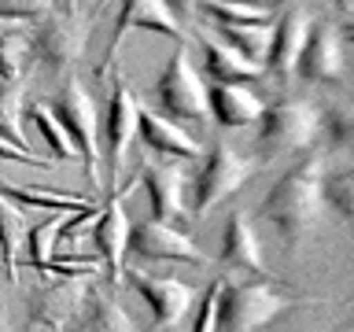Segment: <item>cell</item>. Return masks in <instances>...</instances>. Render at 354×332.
<instances>
[{"label":"cell","instance_id":"obj_39","mask_svg":"<svg viewBox=\"0 0 354 332\" xmlns=\"http://www.w3.org/2000/svg\"><path fill=\"white\" fill-rule=\"evenodd\" d=\"M270 4H288V0H270Z\"/></svg>","mask_w":354,"mask_h":332},{"label":"cell","instance_id":"obj_15","mask_svg":"<svg viewBox=\"0 0 354 332\" xmlns=\"http://www.w3.org/2000/svg\"><path fill=\"white\" fill-rule=\"evenodd\" d=\"M126 281L133 284L144 303H148L155 329H174L196 303V288L177 277H159V273H144V270H126Z\"/></svg>","mask_w":354,"mask_h":332},{"label":"cell","instance_id":"obj_7","mask_svg":"<svg viewBox=\"0 0 354 332\" xmlns=\"http://www.w3.org/2000/svg\"><path fill=\"white\" fill-rule=\"evenodd\" d=\"M137 96L133 89L122 82L111 85L107 93V107L100 115V163L107 159V185H104V196H111L126 174V163H129V148L137 140Z\"/></svg>","mask_w":354,"mask_h":332},{"label":"cell","instance_id":"obj_27","mask_svg":"<svg viewBox=\"0 0 354 332\" xmlns=\"http://www.w3.org/2000/svg\"><path fill=\"white\" fill-rule=\"evenodd\" d=\"M33 63L30 55V33L26 26H15L0 37V85H22Z\"/></svg>","mask_w":354,"mask_h":332},{"label":"cell","instance_id":"obj_36","mask_svg":"<svg viewBox=\"0 0 354 332\" xmlns=\"http://www.w3.org/2000/svg\"><path fill=\"white\" fill-rule=\"evenodd\" d=\"M328 4H336L339 11H351V0H328Z\"/></svg>","mask_w":354,"mask_h":332},{"label":"cell","instance_id":"obj_35","mask_svg":"<svg viewBox=\"0 0 354 332\" xmlns=\"http://www.w3.org/2000/svg\"><path fill=\"white\" fill-rule=\"evenodd\" d=\"M0 332H11V329H8V310H4V306H0Z\"/></svg>","mask_w":354,"mask_h":332},{"label":"cell","instance_id":"obj_18","mask_svg":"<svg viewBox=\"0 0 354 332\" xmlns=\"http://www.w3.org/2000/svg\"><path fill=\"white\" fill-rule=\"evenodd\" d=\"M221 266L248 277H270V266L262 259V240L248 210H232L221 229Z\"/></svg>","mask_w":354,"mask_h":332},{"label":"cell","instance_id":"obj_20","mask_svg":"<svg viewBox=\"0 0 354 332\" xmlns=\"http://www.w3.org/2000/svg\"><path fill=\"white\" fill-rule=\"evenodd\" d=\"M199 52H203V66H207L210 85H251V82H262L266 77V71L259 63L243 59L232 44L218 41L210 30L199 37Z\"/></svg>","mask_w":354,"mask_h":332},{"label":"cell","instance_id":"obj_24","mask_svg":"<svg viewBox=\"0 0 354 332\" xmlns=\"http://www.w3.org/2000/svg\"><path fill=\"white\" fill-rule=\"evenodd\" d=\"M210 26V22H207ZM218 41L232 44L243 59L251 63H266V52H270V37H273V22H251V26H210Z\"/></svg>","mask_w":354,"mask_h":332},{"label":"cell","instance_id":"obj_5","mask_svg":"<svg viewBox=\"0 0 354 332\" xmlns=\"http://www.w3.org/2000/svg\"><path fill=\"white\" fill-rule=\"evenodd\" d=\"M259 159L240 148H232L225 140H214L210 148L203 151V166L192 174L188 181V210L192 218H203L210 214L218 203H225L232 192H240L243 185L259 174Z\"/></svg>","mask_w":354,"mask_h":332},{"label":"cell","instance_id":"obj_3","mask_svg":"<svg viewBox=\"0 0 354 332\" xmlns=\"http://www.w3.org/2000/svg\"><path fill=\"white\" fill-rule=\"evenodd\" d=\"M259 137L254 148L259 163H270L277 155H292V151H310L314 140L321 137V104L310 96H288L277 100L262 111V118L254 122Z\"/></svg>","mask_w":354,"mask_h":332},{"label":"cell","instance_id":"obj_9","mask_svg":"<svg viewBox=\"0 0 354 332\" xmlns=\"http://www.w3.org/2000/svg\"><path fill=\"white\" fill-rule=\"evenodd\" d=\"M96 277H52L48 284L30 292V325L48 332H74L85 314V299Z\"/></svg>","mask_w":354,"mask_h":332},{"label":"cell","instance_id":"obj_4","mask_svg":"<svg viewBox=\"0 0 354 332\" xmlns=\"http://www.w3.org/2000/svg\"><path fill=\"white\" fill-rule=\"evenodd\" d=\"M52 115L59 118V126L66 129L71 137L77 159L85 163V174H88V188H93V199L104 192V170H100V115H96V104L88 96V85L77 77L74 71L63 74V85L52 100Z\"/></svg>","mask_w":354,"mask_h":332},{"label":"cell","instance_id":"obj_11","mask_svg":"<svg viewBox=\"0 0 354 332\" xmlns=\"http://www.w3.org/2000/svg\"><path fill=\"white\" fill-rule=\"evenodd\" d=\"M188 177L181 170V163H140L137 166V185L148 188V199H151V218L155 221H166V225H177L185 229L192 225V210H188Z\"/></svg>","mask_w":354,"mask_h":332},{"label":"cell","instance_id":"obj_2","mask_svg":"<svg viewBox=\"0 0 354 332\" xmlns=\"http://www.w3.org/2000/svg\"><path fill=\"white\" fill-rule=\"evenodd\" d=\"M317 299L292 292L273 277H251V281H229L221 277L218 306H214V332H262L281 321L295 306H314Z\"/></svg>","mask_w":354,"mask_h":332},{"label":"cell","instance_id":"obj_32","mask_svg":"<svg viewBox=\"0 0 354 332\" xmlns=\"http://www.w3.org/2000/svg\"><path fill=\"white\" fill-rule=\"evenodd\" d=\"M162 4H166V8H170L177 19L185 22V19H188V15H192V11H196V4H199V0H162Z\"/></svg>","mask_w":354,"mask_h":332},{"label":"cell","instance_id":"obj_12","mask_svg":"<svg viewBox=\"0 0 354 332\" xmlns=\"http://www.w3.org/2000/svg\"><path fill=\"white\" fill-rule=\"evenodd\" d=\"M126 255L140 262H177V266H207L203 251L192 243L185 229L166 225V221L144 218V221H129V248Z\"/></svg>","mask_w":354,"mask_h":332},{"label":"cell","instance_id":"obj_37","mask_svg":"<svg viewBox=\"0 0 354 332\" xmlns=\"http://www.w3.org/2000/svg\"><path fill=\"white\" fill-rule=\"evenodd\" d=\"M8 30H15V26H8V22H0V37H4V33H8Z\"/></svg>","mask_w":354,"mask_h":332},{"label":"cell","instance_id":"obj_22","mask_svg":"<svg viewBox=\"0 0 354 332\" xmlns=\"http://www.w3.org/2000/svg\"><path fill=\"white\" fill-rule=\"evenodd\" d=\"M74 332H137V325H133V317L115 303V295L93 281L88 299H85V314H82Z\"/></svg>","mask_w":354,"mask_h":332},{"label":"cell","instance_id":"obj_23","mask_svg":"<svg viewBox=\"0 0 354 332\" xmlns=\"http://www.w3.org/2000/svg\"><path fill=\"white\" fill-rule=\"evenodd\" d=\"M26 229L30 225L22 218V210L0 196V270H4L8 281L19 277V251H22V240H26Z\"/></svg>","mask_w":354,"mask_h":332},{"label":"cell","instance_id":"obj_26","mask_svg":"<svg viewBox=\"0 0 354 332\" xmlns=\"http://www.w3.org/2000/svg\"><path fill=\"white\" fill-rule=\"evenodd\" d=\"M321 203H325L339 221L354 218V170L347 163L325 166V177H321Z\"/></svg>","mask_w":354,"mask_h":332},{"label":"cell","instance_id":"obj_13","mask_svg":"<svg viewBox=\"0 0 354 332\" xmlns=\"http://www.w3.org/2000/svg\"><path fill=\"white\" fill-rule=\"evenodd\" d=\"M26 33H30L33 63L48 66L52 74H71L74 63H77V55H82V48H85V37H82L77 19L55 15V11H48L41 22L26 26Z\"/></svg>","mask_w":354,"mask_h":332},{"label":"cell","instance_id":"obj_8","mask_svg":"<svg viewBox=\"0 0 354 332\" xmlns=\"http://www.w3.org/2000/svg\"><path fill=\"white\" fill-rule=\"evenodd\" d=\"M137 188V170H133L129 181H122L111 196L100 199V214L88 229H93V251L100 259V270H104L107 284L118 288L126 281V248H129V214H126V199Z\"/></svg>","mask_w":354,"mask_h":332},{"label":"cell","instance_id":"obj_21","mask_svg":"<svg viewBox=\"0 0 354 332\" xmlns=\"http://www.w3.org/2000/svg\"><path fill=\"white\" fill-rule=\"evenodd\" d=\"M0 196L11 199L19 210L30 207V210H48V214H74L88 203H96L93 196H77V192H52V188H26V185H11V181H0Z\"/></svg>","mask_w":354,"mask_h":332},{"label":"cell","instance_id":"obj_14","mask_svg":"<svg viewBox=\"0 0 354 332\" xmlns=\"http://www.w3.org/2000/svg\"><path fill=\"white\" fill-rule=\"evenodd\" d=\"M133 30H137V33H159V37H166V41L185 44V22L177 19L162 0H118V15H115V26H111L100 74L107 71V59L115 55L122 33H133Z\"/></svg>","mask_w":354,"mask_h":332},{"label":"cell","instance_id":"obj_17","mask_svg":"<svg viewBox=\"0 0 354 332\" xmlns=\"http://www.w3.org/2000/svg\"><path fill=\"white\" fill-rule=\"evenodd\" d=\"M137 137L159 163H192L203 155V144L185 126H177V122L162 118L159 111H148V107H137Z\"/></svg>","mask_w":354,"mask_h":332},{"label":"cell","instance_id":"obj_16","mask_svg":"<svg viewBox=\"0 0 354 332\" xmlns=\"http://www.w3.org/2000/svg\"><path fill=\"white\" fill-rule=\"evenodd\" d=\"M310 22H314V15L306 8H284L281 19H273L270 52H266V63H262L266 77H277V82H292L295 77V63L306 44Z\"/></svg>","mask_w":354,"mask_h":332},{"label":"cell","instance_id":"obj_19","mask_svg":"<svg viewBox=\"0 0 354 332\" xmlns=\"http://www.w3.org/2000/svg\"><path fill=\"white\" fill-rule=\"evenodd\" d=\"M266 111V100L248 85H207V118L221 129L254 126Z\"/></svg>","mask_w":354,"mask_h":332},{"label":"cell","instance_id":"obj_10","mask_svg":"<svg viewBox=\"0 0 354 332\" xmlns=\"http://www.w3.org/2000/svg\"><path fill=\"white\" fill-rule=\"evenodd\" d=\"M343 74H347V26H339L336 19H314L299 52L295 77L310 85H339Z\"/></svg>","mask_w":354,"mask_h":332},{"label":"cell","instance_id":"obj_38","mask_svg":"<svg viewBox=\"0 0 354 332\" xmlns=\"http://www.w3.org/2000/svg\"><path fill=\"white\" fill-rule=\"evenodd\" d=\"M336 332H351V325H339V329H336Z\"/></svg>","mask_w":354,"mask_h":332},{"label":"cell","instance_id":"obj_25","mask_svg":"<svg viewBox=\"0 0 354 332\" xmlns=\"http://www.w3.org/2000/svg\"><path fill=\"white\" fill-rule=\"evenodd\" d=\"M22 118H30V122H33V129H37L41 137H44V144H48V151H52L59 163H71V159H77V151H74L71 137H66V129L59 126V118L52 115V107L44 104V100L22 104Z\"/></svg>","mask_w":354,"mask_h":332},{"label":"cell","instance_id":"obj_28","mask_svg":"<svg viewBox=\"0 0 354 332\" xmlns=\"http://www.w3.org/2000/svg\"><path fill=\"white\" fill-rule=\"evenodd\" d=\"M0 140L30 151V140L22 137V89L0 85Z\"/></svg>","mask_w":354,"mask_h":332},{"label":"cell","instance_id":"obj_30","mask_svg":"<svg viewBox=\"0 0 354 332\" xmlns=\"http://www.w3.org/2000/svg\"><path fill=\"white\" fill-rule=\"evenodd\" d=\"M218 288H221V277L207 284V292L199 295V310H196V321H192V332H214V306H218Z\"/></svg>","mask_w":354,"mask_h":332},{"label":"cell","instance_id":"obj_33","mask_svg":"<svg viewBox=\"0 0 354 332\" xmlns=\"http://www.w3.org/2000/svg\"><path fill=\"white\" fill-rule=\"evenodd\" d=\"M52 11L66 19H77V0H52Z\"/></svg>","mask_w":354,"mask_h":332},{"label":"cell","instance_id":"obj_34","mask_svg":"<svg viewBox=\"0 0 354 332\" xmlns=\"http://www.w3.org/2000/svg\"><path fill=\"white\" fill-rule=\"evenodd\" d=\"M218 4H251V8H273L270 0H218Z\"/></svg>","mask_w":354,"mask_h":332},{"label":"cell","instance_id":"obj_1","mask_svg":"<svg viewBox=\"0 0 354 332\" xmlns=\"http://www.w3.org/2000/svg\"><path fill=\"white\" fill-rule=\"evenodd\" d=\"M328 166L325 148H310L303 151V159L292 163L288 170L277 177V185L262 196V218L270 221L281 237L284 251H295L321 221V177Z\"/></svg>","mask_w":354,"mask_h":332},{"label":"cell","instance_id":"obj_29","mask_svg":"<svg viewBox=\"0 0 354 332\" xmlns=\"http://www.w3.org/2000/svg\"><path fill=\"white\" fill-rule=\"evenodd\" d=\"M52 11V0H0V22L8 26H33Z\"/></svg>","mask_w":354,"mask_h":332},{"label":"cell","instance_id":"obj_6","mask_svg":"<svg viewBox=\"0 0 354 332\" xmlns=\"http://www.w3.org/2000/svg\"><path fill=\"white\" fill-rule=\"evenodd\" d=\"M155 100H159V115L185 129L207 122V82L192 63L188 44H177V52L166 59L159 82H155Z\"/></svg>","mask_w":354,"mask_h":332},{"label":"cell","instance_id":"obj_31","mask_svg":"<svg viewBox=\"0 0 354 332\" xmlns=\"http://www.w3.org/2000/svg\"><path fill=\"white\" fill-rule=\"evenodd\" d=\"M0 159L4 163H22V166H37V170H52L48 159H41V155H33V151H22L8 140H0Z\"/></svg>","mask_w":354,"mask_h":332}]
</instances>
